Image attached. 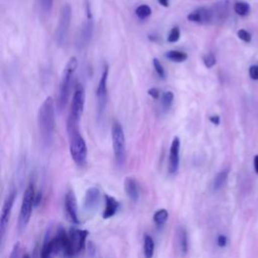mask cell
Listing matches in <instances>:
<instances>
[{
  "label": "cell",
  "instance_id": "cell-1",
  "mask_svg": "<svg viewBox=\"0 0 258 258\" xmlns=\"http://www.w3.org/2000/svg\"><path fill=\"white\" fill-rule=\"evenodd\" d=\"M38 127L44 144L49 146L56 127V107L53 97H47L38 112Z\"/></svg>",
  "mask_w": 258,
  "mask_h": 258
},
{
  "label": "cell",
  "instance_id": "cell-2",
  "mask_svg": "<svg viewBox=\"0 0 258 258\" xmlns=\"http://www.w3.org/2000/svg\"><path fill=\"white\" fill-rule=\"evenodd\" d=\"M78 68V60L76 57H71L68 61L66 67L64 68L61 83H60V90H59V98H58V109L63 111L66 107L67 103L70 98L71 89L73 85V79Z\"/></svg>",
  "mask_w": 258,
  "mask_h": 258
},
{
  "label": "cell",
  "instance_id": "cell-3",
  "mask_svg": "<svg viewBox=\"0 0 258 258\" xmlns=\"http://www.w3.org/2000/svg\"><path fill=\"white\" fill-rule=\"evenodd\" d=\"M67 132L69 136V146H70L71 157L79 167H84L87 164L88 147L80 133V129H70L67 130Z\"/></svg>",
  "mask_w": 258,
  "mask_h": 258
},
{
  "label": "cell",
  "instance_id": "cell-4",
  "mask_svg": "<svg viewBox=\"0 0 258 258\" xmlns=\"http://www.w3.org/2000/svg\"><path fill=\"white\" fill-rule=\"evenodd\" d=\"M85 99L86 93L84 87L81 84H77L73 94L70 113H69L67 120V129L79 128V122L85 107Z\"/></svg>",
  "mask_w": 258,
  "mask_h": 258
},
{
  "label": "cell",
  "instance_id": "cell-5",
  "mask_svg": "<svg viewBox=\"0 0 258 258\" xmlns=\"http://www.w3.org/2000/svg\"><path fill=\"white\" fill-rule=\"evenodd\" d=\"M108 76H109V66L107 64L103 65L102 74L96 89V98H97V119L101 124L102 120L104 119L107 101H108Z\"/></svg>",
  "mask_w": 258,
  "mask_h": 258
},
{
  "label": "cell",
  "instance_id": "cell-6",
  "mask_svg": "<svg viewBox=\"0 0 258 258\" xmlns=\"http://www.w3.org/2000/svg\"><path fill=\"white\" fill-rule=\"evenodd\" d=\"M111 139L116 163L119 166H123L126 161V141L123 127L118 121L112 123Z\"/></svg>",
  "mask_w": 258,
  "mask_h": 258
},
{
  "label": "cell",
  "instance_id": "cell-7",
  "mask_svg": "<svg viewBox=\"0 0 258 258\" xmlns=\"http://www.w3.org/2000/svg\"><path fill=\"white\" fill-rule=\"evenodd\" d=\"M88 234L89 232L87 230H82L75 227L69 230L67 248L63 256L65 258H73L78 255L85 247Z\"/></svg>",
  "mask_w": 258,
  "mask_h": 258
},
{
  "label": "cell",
  "instance_id": "cell-8",
  "mask_svg": "<svg viewBox=\"0 0 258 258\" xmlns=\"http://www.w3.org/2000/svg\"><path fill=\"white\" fill-rule=\"evenodd\" d=\"M36 194L37 193H36V188H34V185L30 183L27 186L26 190L24 192L21 211H20L19 226H20L21 230L25 229V227L27 226L28 222L30 220L32 208L34 206V199H36Z\"/></svg>",
  "mask_w": 258,
  "mask_h": 258
},
{
  "label": "cell",
  "instance_id": "cell-9",
  "mask_svg": "<svg viewBox=\"0 0 258 258\" xmlns=\"http://www.w3.org/2000/svg\"><path fill=\"white\" fill-rule=\"evenodd\" d=\"M85 11H86V22L83 24L82 28L80 29L76 43L77 47L79 49H84L90 44L94 31V19L91 10V4L88 0H86Z\"/></svg>",
  "mask_w": 258,
  "mask_h": 258
},
{
  "label": "cell",
  "instance_id": "cell-10",
  "mask_svg": "<svg viewBox=\"0 0 258 258\" xmlns=\"http://www.w3.org/2000/svg\"><path fill=\"white\" fill-rule=\"evenodd\" d=\"M71 20H72V8L70 4L67 3L61 9L59 23L56 30V41L58 45L61 47L67 43L69 30H70V25H71Z\"/></svg>",
  "mask_w": 258,
  "mask_h": 258
},
{
  "label": "cell",
  "instance_id": "cell-11",
  "mask_svg": "<svg viewBox=\"0 0 258 258\" xmlns=\"http://www.w3.org/2000/svg\"><path fill=\"white\" fill-rule=\"evenodd\" d=\"M15 198H16V191L12 190L8 196L5 199V202L3 204V207L1 210V216H0V234H1V238L3 239L4 235H5V231L8 225V222L11 216V212H12V208H13V205L15 202Z\"/></svg>",
  "mask_w": 258,
  "mask_h": 258
},
{
  "label": "cell",
  "instance_id": "cell-12",
  "mask_svg": "<svg viewBox=\"0 0 258 258\" xmlns=\"http://www.w3.org/2000/svg\"><path fill=\"white\" fill-rule=\"evenodd\" d=\"M180 151H181V140L176 136L171 141L168 156V173L176 175L180 167Z\"/></svg>",
  "mask_w": 258,
  "mask_h": 258
},
{
  "label": "cell",
  "instance_id": "cell-13",
  "mask_svg": "<svg viewBox=\"0 0 258 258\" xmlns=\"http://www.w3.org/2000/svg\"><path fill=\"white\" fill-rule=\"evenodd\" d=\"M65 211L68 220L73 224L78 225L80 223L78 217V204L73 191H69L65 196Z\"/></svg>",
  "mask_w": 258,
  "mask_h": 258
},
{
  "label": "cell",
  "instance_id": "cell-14",
  "mask_svg": "<svg viewBox=\"0 0 258 258\" xmlns=\"http://www.w3.org/2000/svg\"><path fill=\"white\" fill-rule=\"evenodd\" d=\"M101 201V192L97 187L89 188L85 194L84 209L87 212L96 210Z\"/></svg>",
  "mask_w": 258,
  "mask_h": 258
},
{
  "label": "cell",
  "instance_id": "cell-15",
  "mask_svg": "<svg viewBox=\"0 0 258 258\" xmlns=\"http://www.w3.org/2000/svg\"><path fill=\"white\" fill-rule=\"evenodd\" d=\"M188 20L192 23L203 24V23H211L214 20V17H213V12L211 8L200 7L188 14Z\"/></svg>",
  "mask_w": 258,
  "mask_h": 258
},
{
  "label": "cell",
  "instance_id": "cell-16",
  "mask_svg": "<svg viewBox=\"0 0 258 258\" xmlns=\"http://www.w3.org/2000/svg\"><path fill=\"white\" fill-rule=\"evenodd\" d=\"M124 190L126 195L133 201L137 202L140 200L141 196V188L140 185L137 183V181L133 178L127 177L124 181Z\"/></svg>",
  "mask_w": 258,
  "mask_h": 258
},
{
  "label": "cell",
  "instance_id": "cell-17",
  "mask_svg": "<svg viewBox=\"0 0 258 258\" xmlns=\"http://www.w3.org/2000/svg\"><path fill=\"white\" fill-rule=\"evenodd\" d=\"M120 207L119 202L112 196L105 195V208L103 211V218L110 219L117 213Z\"/></svg>",
  "mask_w": 258,
  "mask_h": 258
},
{
  "label": "cell",
  "instance_id": "cell-18",
  "mask_svg": "<svg viewBox=\"0 0 258 258\" xmlns=\"http://www.w3.org/2000/svg\"><path fill=\"white\" fill-rule=\"evenodd\" d=\"M229 5H228V1H221V2H218L216 3L211 9H212V12H213V17L214 20L217 19V20H225L227 15H228V9Z\"/></svg>",
  "mask_w": 258,
  "mask_h": 258
},
{
  "label": "cell",
  "instance_id": "cell-19",
  "mask_svg": "<svg viewBox=\"0 0 258 258\" xmlns=\"http://www.w3.org/2000/svg\"><path fill=\"white\" fill-rule=\"evenodd\" d=\"M228 175H229V170L228 169H224L220 171V173H218L216 175V177L214 178V181H213V191L214 192H217L219 191L220 188L225 185L227 179H228Z\"/></svg>",
  "mask_w": 258,
  "mask_h": 258
},
{
  "label": "cell",
  "instance_id": "cell-20",
  "mask_svg": "<svg viewBox=\"0 0 258 258\" xmlns=\"http://www.w3.org/2000/svg\"><path fill=\"white\" fill-rule=\"evenodd\" d=\"M154 248H156V244L151 236L148 234H145L143 237V254L145 258H152L154 254Z\"/></svg>",
  "mask_w": 258,
  "mask_h": 258
},
{
  "label": "cell",
  "instance_id": "cell-21",
  "mask_svg": "<svg viewBox=\"0 0 258 258\" xmlns=\"http://www.w3.org/2000/svg\"><path fill=\"white\" fill-rule=\"evenodd\" d=\"M179 245L182 255H186L188 249V233L186 229L183 227H180L179 229Z\"/></svg>",
  "mask_w": 258,
  "mask_h": 258
},
{
  "label": "cell",
  "instance_id": "cell-22",
  "mask_svg": "<svg viewBox=\"0 0 258 258\" xmlns=\"http://www.w3.org/2000/svg\"><path fill=\"white\" fill-rule=\"evenodd\" d=\"M165 58L175 63H183L188 59V55L181 50H169L165 54Z\"/></svg>",
  "mask_w": 258,
  "mask_h": 258
},
{
  "label": "cell",
  "instance_id": "cell-23",
  "mask_svg": "<svg viewBox=\"0 0 258 258\" xmlns=\"http://www.w3.org/2000/svg\"><path fill=\"white\" fill-rule=\"evenodd\" d=\"M168 219V212L165 209L158 210L153 215V221L157 226H164Z\"/></svg>",
  "mask_w": 258,
  "mask_h": 258
},
{
  "label": "cell",
  "instance_id": "cell-24",
  "mask_svg": "<svg viewBox=\"0 0 258 258\" xmlns=\"http://www.w3.org/2000/svg\"><path fill=\"white\" fill-rule=\"evenodd\" d=\"M174 98H175V95L171 91H166V92L163 93V95H162V105H163L164 110H168L170 108L171 104H173V102H174Z\"/></svg>",
  "mask_w": 258,
  "mask_h": 258
},
{
  "label": "cell",
  "instance_id": "cell-25",
  "mask_svg": "<svg viewBox=\"0 0 258 258\" xmlns=\"http://www.w3.org/2000/svg\"><path fill=\"white\" fill-rule=\"evenodd\" d=\"M151 12H152V11H151V8H150L148 5H146V4L140 5L139 7H137V8L135 9V14H136V16L139 17V19L141 20V21L146 20L148 16H150Z\"/></svg>",
  "mask_w": 258,
  "mask_h": 258
},
{
  "label": "cell",
  "instance_id": "cell-26",
  "mask_svg": "<svg viewBox=\"0 0 258 258\" xmlns=\"http://www.w3.org/2000/svg\"><path fill=\"white\" fill-rule=\"evenodd\" d=\"M234 11L240 16H246L250 11V6L247 2L239 1L234 4Z\"/></svg>",
  "mask_w": 258,
  "mask_h": 258
},
{
  "label": "cell",
  "instance_id": "cell-27",
  "mask_svg": "<svg viewBox=\"0 0 258 258\" xmlns=\"http://www.w3.org/2000/svg\"><path fill=\"white\" fill-rule=\"evenodd\" d=\"M181 38V30L178 26H175L171 28V30L168 33V37H167V42L168 43H177Z\"/></svg>",
  "mask_w": 258,
  "mask_h": 258
},
{
  "label": "cell",
  "instance_id": "cell-28",
  "mask_svg": "<svg viewBox=\"0 0 258 258\" xmlns=\"http://www.w3.org/2000/svg\"><path fill=\"white\" fill-rule=\"evenodd\" d=\"M152 65H153V68H154V70H156L157 74L162 78V79H164L165 78V71H164V69L162 65V63L160 62L159 59L157 58H154L152 60Z\"/></svg>",
  "mask_w": 258,
  "mask_h": 258
},
{
  "label": "cell",
  "instance_id": "cell-29",
  "mask_svg": "<svg viewBox=\"0 0 258 258\" xmlns=\"http://www.w3.org/2000/svg\"><path fill=\"white\" fill-rule=\"evenodd\" d=\"M203 62H204L206 67H207L208 69H211L216 65V57L211 53L207 54L206 56H204Z\"/></svg>",
  "mask_w": 258,
  "mask_h": 258
},
{
  "label": "cell",
  "instance_id": "cell-30",
  "mask_svg": "<svg viewBox=\"0 0 258 258\" xmlns=\"http://www.w3.org/2000/svg\"><path fill=\"white\" fill-rule=\"evenodd\" d=\"M237 36H238V38L240 40L245 42V43H250L251 42V39H252L251 34L247 30H245V29H239L238 32H237Z\"/></svg>",
  "mask_w": 258,
  "mask_h": 258
},
{
  "label": "cell",
  "instance_id": "cell-31",
  "mask_svg": "<svg viewBox=\"0 0 258 258\" xmlns=\"http://www.w3.org/2000/svg\"><path fill=\"white\" fill-rule=\"evenodd\" d=\"M217 244L219 247L223 248V247H225L227 244H228V238L225 236V235H219L217 237Z\"/></svg>",
  "mask_w": 258,
  "mask_h": 258
},
{
  "label": "cell",
  "instance_id": "cell-32",
  "mask_svg": "<svg viewBox=\"0 0 258 258\" xmlns=\"http://www.w3.org/2000/svg\"><path fill=\"white\" fill-rule=\"evenodd\" d=\"M249 76L252 80H258V65H254L249 68Z\"/></svg>",
  "mask_w": 258,
  "mask_h": 258
},
{
  "label": "cell",
  "instance_id": "cell-33",
  "mask_svg": "<svg viewBox=\"0 0 258 258\" xmlns=\"http://www.w3.org/2000/svg\"><path fill=\"white\" fill-rule=\"evenodd\" d=\"M20 252H21V245L20 243H16L12 249L10 258H20Z\"/></svg>",
  "mask_w": 258,
  "mask_h": 258
},
{
  "label": "cell",
  "instance_id": "cell-34",
  "mask_svg": "<svg viewBox=\"0 0 258 258\" xmlns=\"http://www.w3.org/2000/svg\"><path fill=\"white\" fill-rule=\"evenodd\" d=\"M147 93L152 99H159V97L161 95V92H160V90L158 88H150L147 91Z\"/></svg>",
  "mask_w": 258,
  "mask_h": 258
},
{
  "label": "cell",
  "instance_id": "cell-35",
  "mask_svg": "<svg viewBox=\"0 0 258 258\" xmlns=\"http://www.w3.org/2000/svg\"><path fill=\"white\" fill-rule=\"evenodd\" d=\"M54 0H43V5L47 11H49L51 6H53Z\"/></svg>",
  "mask_w": 258,
  "mask_h": 258
},
{
  "label": "cell",
  "instance_id": "cell-36",
  "mask_svg": "<svg viewBox=\"0 0 258 258\" xmlns=\"http://www.w3.org/2000/svg\"><path fill=\"white\" fill-rule=\"evenodd\" d=\"M41 201H42V193L39 192V193L36 194V199H34V207H37V206H39Z\"/></svg>",
  "mask_w": 258,
  "mask_h": 258
},
{
  "label": "cell",
  "instance_id": "cell-37",
  "mask_svg": "<svg viewBox=\"0 0 258 258\" xmlns=\"http://www.w3.org/2000/svg\"><path fill=\"white\" fill-rule=\"evenodd\" d=\"M210 121H211L212 123H214L215 125H219V124H220V117L217 116V115H215V116H211V117H210Z\"/></svg>",
  "mask_w": 258,
  "mask_h": 258
},
{
  "label": "cell",
  "instance_id": "cell-38",
  "mask_svg": "<svg viewBox=\"0 0 258 258\" xmlns=\"http://www.w3.org/2000/svg\"><path fill=\"white\" fill-rule=\"evenodd\" d=\"M253 164H254V169H255V173L258 175V156H255V157H254Z\"/></svg>",
  "mask_w": 258,
  "mask_h": 258
},
{
  "label": "cell",
  "instance_id": "cell-39",
  "mask_svg": "<svg viewBox=\"0 0 258 258\" xmlns=\"http://www.w3.org/2000/svg\"><path fill=\"white\" fill-rule=\"evenodd\" d=\"M168 2H169V0H159V3L164 7L168 6Z\"/></svg>",
  "mask_w": 258,
  "mask_h": 258
},
{
  "label": "cell",
  "instance_id": "cell-40",
  "mask_svg": "<svg viewBox=\"0 0 258 258\" xmlns=\"http://www.w3.org/2000/svg\"><path fill=\"white\" fill-rule=\"evenodd\" d=\"M23 258H30V256H29V254H24V255L23 256Z\"/></svg>",
  "mask_w": 258,
  "mask_h": 258
}]
</instances>
